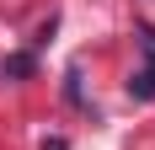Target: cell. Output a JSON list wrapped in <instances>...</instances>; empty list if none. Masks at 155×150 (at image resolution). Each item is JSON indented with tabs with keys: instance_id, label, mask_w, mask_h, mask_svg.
<instances>
[{
	"instance_id": "obj_2",
	"label": "cell",
	"mask_w": 155,
	"mask_h": 150,
	"mask_svg": "<svg viewBox=\"0 0 155 150\" xmlns=\"http://www.w3.org/2000/svg\"><path fill=\"white\" fill-rule=\"evenodd\" d=\"M32 54H11V59H5V80H16V75H32Z\"/></svg>"
},
{
	"instance_id": "obj_1",
	"label": "cell",
	"mask_w": 155,
	"mask_h": 150,
	"mask_svg": "<svg viewBox=\"0 0 155 150\" xmlns=\"http://www.w3.org/2000/svg\"><path fill=\"white\" fill-rule=\"evenodd\" d=\"M128 97H134V102H155V59L128 75Z\"/></svg>"
},
{
	"instance_id": "obj_3",
	"label": "cell",
	"mask_w": 155,
	"mask_h": 150,
	"mask_svg": "<svg viewBox=\"0 0 155 150\" xmlns=\"http://www.w3.org/2000/svg\"><path fill=\"white\" fill-rule=\"evenodd\" d=\"M43 150H70V145H64V139H43Z\"/></svg>"
}]
</instances>
